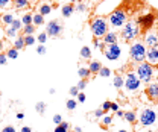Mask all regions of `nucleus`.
<instances>
[{
	"mask_svg": "<svg viewBox=\"0 0 158 132\" xmlns=\"http://www.w3.org/2000/svg\"><path fill=\"white\" fill-rule=\"evenodd\" d=\"M12 15H9V14H6V15H3V23H6V24H11L12 23Z\"/></svg>",
	"mask_w": 158,
	"mask_h": 132,
	"instance_id": "obj_35",
	"label": "nucleus"
},
{
	"mask_svg": "<svg viewBox=\"0 0 158 132\" xmlns=\"http://www.w3.org/2000/svg\"><path fill=\"white\" fill-rule=\"evenodd\" d=\"M113 84H114V87H116V88H122V87L125 85V81H123V79H122L120 76H116Z\"/></svg>",
	"mask_w": 158,
	"mask_h": 132,
	"instance_id": "obj_19",
	"label": "nucleus"
},
{
	"mask_svg": "<svg viewBox=\"0 0 158 132\" xmlns=\"http://www.w3.org/2000/svg\"><path fill=\"white\" fill-rule=\"evenodd\" d=\"M50 12H52V6L50 5H41V6H40V14H41L43 17L50 14Z\"/></svg>",
	"mask_w": 158,
	"mask_h": 132,
	"instance_id": "obj_16",
	"label": "nucleus"
},
{
	"mask_svg": "<svg viewBox=\"0 0 158 132\" xmlns=\"http://www.w3.org/2000/svg\"><path fill=\"white\" fill-rule=\"evenodd\" d=\"M21 132H32V131H31V128L24 126V128H21Z\"/></svg>",
	"mask_w": 158,
	"mask_h": 132,
	"instance_id": "obj_51",
	"label": "nucleus"
},
{
	"mask_svg": "<svg viewBox=\"0 0 158 132\" xmlns=\"http://www.w3.org/2000/svg\"><path fill=\"white\" fill-rule=\"evenodd\" d=\"M0 64H6V55H3V53H0Z\"/></svg>",
	"mask_w": 158,
	"mask_h": 132,
	"instance_id": "obj_44",
	"label": "nucleus"
},
{
	"mask_svg": "<svg viewBox=\"0 0 158 132\" xmlns=\"http://www.w3.org/2000/svg\"><path fill=\"white\" fill-rule=\"evenodd\" d=\"M21 23H23L24 26L31 24V23H32V15H31V14H24V15H23V20H21Z\"/></svg>",
	"mask_w": 158,
	"mask_h": 132,
	"instance_id": "obj_26",
	"label": "nucleus"
},
{
	"mask_svg": "<svg viewBox=\"0 0 158 132\" xmlns=\"http://www.w3.org/2000/svg\"><path fill=\"white\" fill-rule=\"evenodd\" d=\"M99 74H100V76H103V77H108V76L111 74V70H110V69H107V67H102V69H100V71H99Z\"/></svg>",
	"mask_w": 158,
	"mask_h": 132,
	"instance_id": "obj_30",
	"label": "nucleus"
},
{
	"mask_svg": "<svg viewBox=\"0 0 158 132\" xmlns=\"http://www.w3.org/2000/svg\"><path fill=\"white\" fill-rule=\"evenodd\" d=\"M15 34H17V31H15V29H12V28H8V31H6V35H8L9 38H15V36H17Z\"/></svg>",
	"mask_w": 158,
	"mask_h": 132,
	"instance_id": "obj_33",
	"label": "nucleus"
},
{
	"mask_svg": "<svg viewBox=\"0 0 158 132\" xmlns=\"http://www.w3.org/2000/svg\"><path fill=\"white\" fill-rule=\"evenodd\" d=\"M55 132H67V131H65V129H64V128H61V126H59V125H58V126H56V128H55Z\"/></svg>",
	"mask_w": 158,
	"mask_h": 132,
	"instance_id": "obj_48",
	"label": "nucleus"
},
{
	"mask_svg": "<svg viewBox=\"0 0 158 132\" xmlns=\"http://www.w3.org/2000/svg\"><path fill=\"white\" fill-rule=\"evenodd\" d=\"M34 43H35V38H34L32 35H26V36H24V44H26V46H32Z\"/></svg>",
	"mask_w": 158,
	"mask_h": 132,
	"instance_id": "obj_27",
	"label": "nucleus"
},
{
	"mask_svg": "<svg viewBox=\"0 0 158 132\" xmlns=\"http://www.w3.org/2000/svg\"><path fill=\"white\" fill-rule=\"evenodd\" d=\"M3 49V44H2V41H0V50H2Z\"/></svg>",
	"mask_w": 158,
	"mask_h": 132,
	"instance_id": "obj_55",
	"label": "nucleus"
},
{
	"mask_svg": "<svg viewBox=\"0 0 158 132\" xmlns=\"http://www.w3.org/2000/svg\"><path fill=\"white\" fill-rule=\"evenodd\" d=\"M146 44L149 47H155L158 46V35L155 32H148L146 34Z\"/></svg>",
	"mask_w": 158,
	"mask_h": 132,
	"instance_id": "obj_11",
	"label": "nucleus"
},
{
	"mask_svg": "<svg viewBox=\"0 0 158 132\" xmlns=\"http://www.w3.org/2000/svg\"><path fill=\"white\" fill-rule=\"evenodd\" d=\"M125 87H126L128 91H137V90H140V79L135 74L129 73L125 77Z\"/></svg>",
	"mask_w": 158,
	"mask_h": 132,
	"instance_id": "obj_6",
	"label": "nucleus"
},
{
	"mask_svg": "<svg viewBox=\"0 0 158 132\" xmlns=\"http://www.w3.org/2000/svg\"><path fill=\"white\" fill-rule=\"evenodd\" d=\"M46 39H47V34H40V35H38V41L41 43V44L46 43Z\"/></svg>",
	"mask_w": 158,
	"mask_h": 132,
	"instance_id": "obj_34",
	"label": "nucleus"
},
{
	"mask_svg": "<svg viewBox=\"0 0 158 132\" xmlns=\"http://www.w3.org/2000/svg\"><path fill=\"white\" fill-rule=\"evenodd\" d=\"M17 56H18V50H17V49H9V50H8V58L15 59Z\"/></svg>",
	"mask_w": 158,
	"mask_h": 132,
	"instance_id": "obj_25",
	"label": "nucleus"
},
{
	"mask_svg": "<svg viewBox=\"0 0 158 132\" xmlns=\"http://www.w3.org/2000/svg\"><path fill=\"white\" fill-rule=\"evenodd\" d=\"M59 126H61V128H64L65 131L69 129V123H67V122H61V125H59Z\"/></svg>",
	"mask_w": 158,
	"mask_h": 132,
	"instance_id": "obj_47",
	"label": "nucleus"
},
{
	"mask_svg": "<svg viewBox=\"0 0 158 132\" xmlns=\"http://www.w3.org/2000/svg\"><path fill=\"white\" fill-rule=\"evenodd\" d=\"M102 114H103L102 109H96V111H94V117H102Z\"/></svg>",
	"mask_w": 158,
	"mask_h": 132,
	"instance_id": "obj_46",
	"label": "nucleus"
},
{
	"mask_svg": "<svg viewBox=\"0 0 158 132\" xmlns=\"http://www.w3.org/2000/svg\"><path fill=\"white\" fill-rule=\"evenodd\" d=\"M102 111H108V109H111V103L110 102H103V105H102V108H100Z\"/></svg>",
	"mask_w": 158,
	"mask_h": 132,
	"instance_id": "obj_38",
	"label": "nucleus"
},
{
	"mask_svg": "<svg viewBox=\"0 0 158 132\" xmlns=\"http://www.w3.org/2000/svg\"><path fill=\"white\" fill-rule=\"evenodd\" d=\"M118 132H126V131H125V129H120V131H118Z\"/></svg>",
	"mask_w": 158,
	"mask_h": 132,
	"instance_id": "obj_56",
	"label": "nucleus"
},
{
	"mask_svg": "<svg viewBox=\"0 0 158 132\" xmlns=\"http://www.w3.org/2000/svg\"><path fill=\"white\" fill-rule=\"evenodd\" d=\"M53 122H55L56 125H61V122H62V118H61V115H59V114L53 115Z\"/></svg>",
	"mask_w": 158,
	"mask_h": 132,
	"instance_id": "obj_40",
	"label": "nucleus"
},
{
	"mask_svg": "<svg viewBox=\"0 0 158 132\" xmlns=\"http://www.w3.org/2000/svg\"><path fill=\"white\" fill-rule=\"evenodd\" d=\"M138 23H140L141 26H144V28H149V26H152V23H154V15H152V14L143 15V17L138 18Z\"/></svg>",
	"mask_w": 158,
	"mask_h": 132,
	"instance_id": "obj_12",
	"label": "nucleus"
},
{
	"mask_svg": "<svg viewBox=\"0 0 158 132\" xmlns=\"http://www.w3.org/2000/svg\"><path fill=\"white\" fill-rule=\"evenodd\" d=\"M62 32V24L59 20H52L47 23V35L50 36H58Z\"/></svg>",
	"mask_w": 158,
	"mask_h": 132,
	"instance_id": "obj_9",
	"label": "nucleus"
},
{
	"mask_svg": "<svg viewBox=\"0 0 158 132\" xmlns=\"http://www.w3.org/2000/svg\"><path fill=\"white\" fill-rule=\"evenodd\" d=\"M91 32L96 35V38L107 35V21H105V18H96L91 23Z\"/></svg>",
	"mask_w": 158,
	"mask_h": 132,
	"instance_id": "obj_2",
	"label": "nucleus"
},
{
	"mask_svg": "<svg viewBox=\"0 0 158 132\" xmlns=\"http://www.w3.org/2000/svg\"><path fill=\"white\" fill-rule=\"evenodd\" d=\"M120 55H122V50L117 46V43L116 44H108V47L105 49V56H107L110 61H117L118 58H120Z\"/></svg>",
	"mask_w": 158,
	"mask_h": 132,
	"instance_id": "obj_5",
	"label": "nucleus"
},
{
	"mask_svg": "<svg viewBox=\"0 0 158 132\" xmlns=\"http://www.w3.org/2000/svg\"><path fill=\"white\" fill-rule=\"evenodd\" d=\"M2 132H15V128L14 126H6V128H3Z\"/></svg>",
	"mask_w": 158,
	"mask_h": 132,
	"instance_id": "obj_42",
	"label": "nucleus"
},
{
	"mask_svg": "<svg viewBox=\"0 0 158 132\" xmlns=\"http://www.w3.org/2000/svg\"><path fill=\"white\" fill-rule=\"evenodd\" d=\"M78 11H79V12H84V11H85V5H82V3H81V5L78 6Z\"/></svg>",
	"mask_w": 158,
	"mask_h": 132,
	"instance_id": "obj_49",
	"label": "nucleus"
},
{
	"mask_svg": "<svg viewBox=\"0 0 158 132\" xmlns=\"http://www.w3.org/2000/svg\"><path fill=\"white\" fill-rule=\"evenodd\" d=\"M100 69H102V65H100V62H97V61H93V62L90 64V67H88L90 73H99Z\"/></svg>",
	"mask_w": 158,
	"mask_h": 132,
	"instance_id": "obj_15",
	"label": "nucleus"
},
{
	"mask_svg": "<svg viewBox=\"0 0 158 132\" xmlns=\"http://www.w3.org/2000/svg\"><path fill=\"white\" fill-rule=\"evenodd\" d=\"M85 87H87V81H85V79L79 81V84H78V90H84Z\"/></svg>",
	"mask_w": 158,
	"mask_h": 132,
	"instance_id": "obj_36",
	"label": "nucleus"
},
{
	"mask_svg": "<svg viewBox=\"0 0 158 132\" xmlns=\"http://www.w3.org/2000/svg\"><path fill=\"white\" fill-rule=\"evenodd\" d=\"M157 79H158V71H157Z\"/></svg>",
	"mask_w": 158,
	"mask_h": 132,
	"instance_id": "obj_57",
	"label": "nucleus"
},
{
	"mask_svg": "<svg viewBox=\"0 0 158 132\" xmlns=\"http://www.w3.org/2000/svg\"><path fill=\"white\" fill-rule=\"evenodd\" d=\"M37 53H38V55H44V53H46V47H44L43 44L40 46V47H37Z\"/></svg>",
	"mask_w": 158,
	"mask_h": 132,
	"instance_id": "obj_37",
	"label": "nucleus"
},
{
	"mask_svg": "<svg viewBox=\"0 0 158 132\" xmlns=\"http://www.w3.org/2000/svg\"><path fill=\"white\" fill-rule=\"evenodd\" d=\"M11 3V0H0V8H6Z\"/></svg>",
	"mask_w": 158,
	"mask_h": 132,
	"instance_id": "obj_41",
	"label": "nucleus"
},
{
	"mask_svg": "<svg viewBox=\"0 0 158 132\" xmlns=\"http://www.w3.org/2000/svg\"><path fill=\"white\" fill-rule=\"evenodd\" d=\"M23 117H24V114H21V112H20V114H17V118H20V120H21Z\"/></svg>",
	"mask_w": 158,
	"mask_h": 132,
	"instance_id": "obj_54",
	"label": "nucleus"
},
{
	"mask_svg": "<svg viewBox=\"0 0 158 132\" xmlns=\"http://www.w3.org/2000/svg\"><path fill=\"white\" fill-rule=\"evenodd\" d=\"M117 115H118V117H123L125 112H123V111H117Z\"/></svg>",
	"mask_w": 158,
	"mask_h": 132,
	"instance_id": "obj_52",
	"label": "nucleus"
},
{
	"mask_svg": "<svg viewBox=\"0 0 158 132\" xmlns=\"http://www.w3.org/2000/svg\"><path fill=\"white\" fill-rule=\"evenodd\" d=\"M123 38L125 39H132L138 35V26L137 23H126L123 28Z\"/></svg>",
	"mask_w": 158,
	"mask_h": 132,
	"instance_id": "obj_7",
	"label": "nucleus"
},
{
	"mask_svg": "<svg viewBox=\"0 0 158 132\" xmlns=\"http://www.w3.org/2000/svg\"><path fill=\"white\" fill-rule=\"evenodd\" d=\"M35 109H37L38 114H43L44 109H46V103H44V102H38V103L35 105Z\"/></svg>",
	"mask_w": 158,
	"mask_h": 132,
	"instance_id": "obj_21",
	"label": "nucleus"
},
{
	"mask_svg": "<svg viewBox=\"0 0 158 132\" xmlns=\"http://www.w3.org/2000/svg\"><path fill=\"white\" fill-rule=\"evenodd\" d=\"M125 118H126L129 123H134V122H135V114H134L132 111H126V112H125Z\"/></svg>",
	"mask_w": 158,
	"mask_h": 132,
	"instance_id": "obj_20",
	"label": "nucleus"
},
{
	"mask_svg": "<svg viewBox=\"0 0 158 132\" xmlns=\"http://www.w3.org/2000/svg\"><path fill=\"white\" fill-rule=\"evenodd\" d=\"M72 14H73V6H72V5L62 6V15H64V17H70Z\"/></svg>",
	"mask_w": 158,
	"mask_h": 132,
	"instance_id": "obj_18",
	"label": "nucleus"
},
{
	"mask_svg": "<svg viewBox=\"0 0 158 132\" xmlns=\"http://www.w3.org/2000/svg\"><path fill=\"white\" fill-rule=\"evenodd\" d=\"M94 2H100V0H94Z\"/></svg>",
	"mask_w": 158,
	"mask_h": 132,
	"instance_id": "obj_58",
	"label": "nucleus"
},
{
	"mask_svg": "<svg viewBox=\"0 0 158 132\" xmlns=\"http://www.w3.org/2000/svg\"><path fill=\"white\" fill-rule=\"evenodd\" d=\"M116 41H117V35L114 32H110L103 36V43H107V44H116Z\"/></svg>",
	"mask_w": 158,
	"mask_h": 132,
	"instance_id": "obj_14",
	"label": "nucleus"
},
{
	"mask_svg": "<svg viewBox=\"0 0 158 132\" xmlns=\"http://www.w3.org/2000/svg\"><path fill=\"white\" fill-rule=\"evenodd\" d=\"M78 99H79V102H81V103L85 102V94H84V93H79V94H78Z\"/></svg>",
	"mask_w": 158,
	"mask_h": 132,
	"instance_id": "obj_45",
	"label": "nucleus"
},
{
	"mask_svg": "<svg viewBox=\"0 0 158 132\" xmlns=\"http://www.w3.org/2000/svg\"><path fill=\"white\" fill-rule=\"evenodd\" d=\"M70 94H72V96H78V94H79L78 87H72V88H70Z\"/></svg>",
	"mask_w": 158,
	"mask_h": 132,
	"instance_id": "obj_39",
	"label": "nucleus"
},
{
	"mask_svg": "<svg viewBox=\"0 0 158 132\" xmlns=\"http://www.w3.org/2000/svg\"><path fill=\"white\" fill-rule=\"evenodd\" d=\"M11 28H12V29H15V31H20V29H21V21H18V20H12Z\"/></svg>",
	"mask_w": 158,
	"mask_h": 132,
	"instance_id": "obj_29",
	"label": "nucleus"
},
{
	"mask_svg": "<svg viewBox=\"0 0 158 132\" xmlns=\"http://www.w3.org/2000/svg\"><path fill=\"white\" fill-rule=\"evenodd\" d=\"M94 46H96V47H100V43H99V39H94Z\"/></svg>",
	"mask_w": 158,
	"mask_h": 132,
	"instance_id": "obj_53",
	"label": "nucleus"
},
{
	"mask_svg": "<svg viewBox=\"0 0 158 132\" xmlns=\"http://www.w3.org/2000/svg\"><path fill=\"white\" fill-rule=\"evenodd\" d=\"M137 77L140 81L149 82L152 79V67L149 64H140L138 69H137Z\"/></svg>",
	"mask_w": 158,
	"mask_h": 132,
	"instance_id": "obj_4",
	"label": "nucleus"
},
{
	"mask_svg": "<svg viewBox=\"0 0 158 132\" xmlns=\"http://www.w3.org/2000/svg\"><path fill=\"white\" fill-rule=\"evenodd\" d=\"M111 120H113V118H111L110 115H105V117H103V123H105V125H110Z\"/></svg>",
	"mask_w": 158,
	"mask_h": 132,
	"instance_id": "obj_43",
	"label": "nucleus"
},
{
	"mask_svg": "<svg viewBox=\"0 0 158 132\" xmlns=\"http://www.w3.org/2000/svg\"><path fill=\"white\" fill-rule=\"evenodd\" d=\"M34 31H35V28H34L32 24L24 26V32H26V35H32V34H34Z\"/></svg>",
	"mask_w": 158,
	"mask_h": 132,
	"instance_id": "obj_32",
	"label": "nucleus"
},
{
	"mask_svg": "<svg viewBox=\"0 0 158 132\" xmlns=\"http://www.w3.org/2000/svg\"><path fill=\"white\" fill-rule=\"evenodd\" d=\"M157 122V112L154 109H149V108H144L140 114V123L143 126H151Z\"/></svg>",
	"mask_w": 158,
	"mask_h": 132,
	"instance_id": "obj_3",
	"label": "nucleus"
},
{
	"mask_svg": "<svg viewBox=\"0 0 158 132\" xmlns=\"http://www.w3.org/2000/svg\"><path fill=\"white\" fill-rule=\"evenodd\" d=\"M75 108H76V100H73V99H69V100H67V109L73 111Z\"/></svg>",
	"mask_w": 158,
	"mask_h": 132,
	"instance_id": "obj_31",
	"label": "nucleus"
},
{
	"mask_svg": "<svg viewBox=\"0 0 158 132\" xmlns=\"http://www.w3.org/2000/svg\"><path fill=\"white\" fill-rule=\"evenodd\" d=\"M32 23L37 24V26L43 24V23H44V17H43L41 14H35V15H32Z\"/></svg>",
	"mask_w": 158,
	"mask_h": 132,
	"instance_id": "obj_17",
	"label": "nucleus"
},
{
	"mask_svg": "<svg viewBox=\"0 0 158 132\" xmlns=\"http://www.w3.org/2000/svg\"><path fill=\"white\" fill-rule=\"evenodd\" d=\"M131 58L137 62H141L143 59H146V47L143 43H135L131 47Z\"/></svg>",
	"mask_w": 158,
	"mask_h": 132,
	"instance_id": "obj_1",
	"label": "nucleus"
},
{
	"mask_svg": "<svg viewBox=\"0 0 158 132\" xmlns=\"http://www.w3.org/2000/svg\"><path fill=\"white\" fill-rule=\"evenodd\" d=\"M81 56H82V58H91V50H90V47H82V49H81Z\"/></svg>",
	"mask_w": 158,
	"mask_h": 132,
	"instance_id": "obj_22",
	"label": "nucleus"
},
{
	"mask_svg": "<svg viewBox=\"0 0 158 132\" xmlns=\"http://www.w3.org/2000/svg\"><path fill=\"white\" fill-rule=\"evenodd\" d=\"M72 2H76V0H72Z\"/></svg>",
	"mask_w": 158,
	"mask_h": 132,
	"instance_id": "obj_59",
	"label": "nucleus"
},
{
	"mask_svg": "<svg viewBox=\"0 0 158 132\" xmlns=\"http://www.w3.org/2000/svg\"><path fill=\"white\" fill-rule=\"evenodd\" d=\"M146 59H148L149 65H151V64H152V65L158 64V46L151 47V49L146 52Z\"/></svg>",
	"mask_w": 158,
	"mask_h": 132,
	"instance_id": "obj_10",
	"label": "nucleus"
},
{
	"mask_svg": "<svg viewBox=\"0 0 158 132\" xmlns=\"http://www.w3.org/2000/svg\"><path fill=\"white\" fill-rule=\"evenodd\" d=\"M148 94L152 99H157L158 97V84H151L148 87Z\"/></svg>",
	"mask_w": 158,
	"mask_h": 132,
	"instance_id": "obj_13",
	"label": "nucleus"
},
{
	"mask_svg": "<svg viewBox=\"0 0 158 132\" xmlns=\"http://www.w3.org/2000/svg\"><path fill=\"white\" fill-rule=\"evenodd\" d=\"M111 109L113 111H118V105L117 103H111Z\"/></svg>",
	"mask_w": 158,
	"mask_h": 132,
	"instance_id": "obj_50",
	"label": "nucleus"
},
{
	"mask_svg": "<svg viewBox=\"0 0 158 132\" xmlns=\"http://www.w3.org/2000/svg\"><path fill=\"white\" fill-rule=\"evenodd\" d=\"M14 46H15V49H17V50H18V49H23V47L26 46V44H24V38H21V36H20V38H17Z\"/></svg>",
	"mask_w": 158,
	"mask_h": 132,
	"instance_id": "obj_24",
	"label": "nucleus"
},
{
	"mask_svg": "<svg viewBox=\"0 0 158 132\" xmlns=\"http://www.w3.org/2000/svg\"><path fill=\"white\" fill-rule=\"evenodd\" d=\"M125 21H126V15L122 11H116L110 15V23L114 26V28H120V26L125 24Z\"/></svg>",
	"mask_w": 158,
	"mask_h": 132,
	"instance_id": "obj_8",
	"label": "nucleus"
},
{
	"mask_svg": "<svg viewBox=\"0 0 158 132\" xmlns=\"http://www.w3.org/2000/svg\"><path fill=\"white\" fill-rule=\"evenodd\" d=\"M14 5L20 9V8H24L28 6V0H14Z\"/></svg>",
	"mask_w": 158,
	"mask_h": 132,
	"instance_id": "obj_28",
	"label": "nucleus"
},
{
	"mask_svg": "<svg viewBox=\"0 0 158 132\" xmlns=\"http://www.w3.org/2000/svg\"><path fill=\"white\" fill-rule=\"evenodd\" d=\"M78 73H79V76H81L82 79H85V77H88V74H90V70L88 69H85V67H81L78 70Z\"/></svg>",
	"mask_w": 158,
	"mask_h": 132,
	"instance_id": "obj_23",
	"label": "nucleus"
}]
</instances>
